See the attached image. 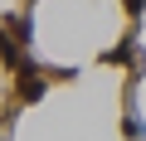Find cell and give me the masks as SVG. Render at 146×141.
<instances>
[{
    "mask_svg": "<svg viewBox=\"0 0 146 141\" xmlns=\"http://www.w3.org/2000/svg\"><path fill=\"white\" fill-rule=\"evenodd\" d=\"M20 97H25V102H34V97H44V78L34 73L29 63L20 68Z\"/></svg>",
    "mask_w": 146,
    "mask_h": 141,
    "instance_id": "obj_1",
    "label": "cell"
},
{
    "mask_svg": "<svg viewBox=\"0 0 146 141\" xmlns=\"http://www.w3.org/2000/svg\"><path fill=\"white\" fill-rule=\"evenodd\" d=\"M102 58H107V63H127V58H131V63H141V49H136V39H122V44H117V49H107Z\"/></svg>",
    "mask_w": 146,
    "mask_h": 141,
    "instance_id": "obj_2",
    "label": "cell"
},
{
    "mask_svg": "<svg viewBox=\"0 0 146 141\" xmlns=\"http://www.w3.org/2000/svg\"><path fill=\"white\" fill-rule=\"evenodd\" d=\"M122 131H127L131 141H141V136H146V126H141V117H136V107H127V122H122Z\"/></svg>",
    "mask_w": 146,
    "mask_h": 141,
    "instance_id": "obj_3",
    "label": "cell"
},
{
    "mask_svg": "<svg viewBox=\"0 0 146 141\" xmlns=\"http://www.w3.org/2000/svg\"><path fill=\"white\" fill-rule=\"evenodd\" d=\"M146 10V0H127V15H141Z\"/></svg>",
    "mask_w": 146,
    "mask_h": 141,
    "instance_id": "obj_4",
    "label": "cell"
}]
</instances>
